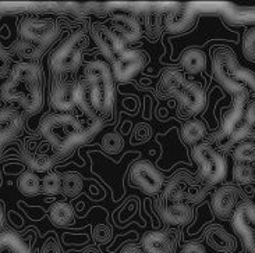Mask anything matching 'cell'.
Returning a JSON list of instances; mask_svg holds the SVG:
<instances>
[{"label":"cell","instance_id":"33","mask_svg":"<svg viewBox=\"0 0 255 253\" xmlns=\"http://www.w3.org/2000/svg\"><path fill=\"white\" fill-rule=\"evenodd\" d=\"M233 177L236 182L242 185H249L255 181V169L253 165L236 163L233 167Z\"/></svg>","mask_w":255,"mask_h":253},{"label":"cell","instance_id":"7","mask_svg":"<svg viewBox=\"0 0 255 253\" xmlns=\"http://www.w3.org/2000/svg\"><path fill=\"white\" fill-rule=\"evenodd\" d=\"M60 36V27L53 20L28 17L18 24V39L46 50Z\"/></svg>","mask_w":255,"mask_h":253},{"label":"cell","instance_id":"4","mask_svg":"<svg viewBox=\"0 0 255 253\" xmlns=\"http://www.w3.org/2000/svg\"><path fill=\"white\" fill-rule=\"evenodd\" d=\"M159 92L172 96L187 114H198L207 106V96L198 84L191 83L176 69L166 70L159 81Z\"/></svg>","mask_w":255,"mask_h":253},{"label":"cell","instance_id":"5","mask_svg":"<svg viewBox=\"0 0 255 253\" xmlns=\"http://www.w3.org/2000/svg\"><path fill=\"white\" fill-rule=\"evenodd\" d=\"M209 189L211 185L201 177L195 178L187 171H179L166 184L160 199L169 203H200L205 199Z\"/></svg>","mask_w":255,"mask_h":253},{"label":"cell","instance_id":"50","mask_svg":"<svg viewBox=\"0 0 255 253\" xmlns=\"http://www.w3.org/2000/svg\"><path fill=\"white\" fill-rule=\"evenodd\" d=\"M254 195H255V193H254Z\"/></svg>","mask_w":255,"mask_h":253},{"label":"cell","instance_id":"11","mask_svg":"<svg viewBox=\"0 0 255 253\" xmlns=\"http://www.w3.org/2000/svg\"><path fill=\"white\" fill-rule=\"evenodd\" d=\"M232 226L244 248L255 253V205L249 200L242 202L232 216Z\"/></svg>","mask_w":255,"mask_h":253},{"label":"cell","instance_id":"43","mask_svg":"<svg viewBox=\"0 0 255 253\" xmlns=\"http://www.w3.org/2000/svg\"><path fill=\"white\" fill-rule=\"evenodd\" d=\"M42 253H60V247L53 238H49L43 247H42Z\"/></svg>","mask_w":255,"mask_h":253},{"label":"cell","instance_id":"18","mask_svg":"<svg viewBox=\"0 0 255 253\" xmlns=\"http://www.w3.org/2000/svg\"><path fill=\"white\" fill-rule=\"evenodd\" d=\"M156 213L167 226H186L193 220V209L186 203H169L162 199L156 202Z\"/></svg>","mask_w":255,"mask_h":253},{"label":"cell","instance_id":"25","mask_svg":"<svg viewBox=\"0 0 255 253\" xmlns=\"http://www.w3.org/2000/svg\"><path fill=\"white\" fill-rule=\"evenodd\" d=\"M180 63L188 74H200L207 66V56L200 49H188L181 55Z\"/></svg>","mask_w":255,"mask_h":253},{"label":"cell","instance_id":"30","mask_svg":"<svg viewBox=\"0 0 255 253\" xmlns=\"http://www.w3.org/2000/svg\"><path fill=\"white\" fill-rule=\"evenodd\" d=\"M226 20L236 24H247V22H255V7L244 6H232L228 7L225 11Z\"/></svg>","mask_w":255,"mask_h":253},{"label":"cell","instance_id":"42","mask_svg":"<svg viewBox=\"0 0 255 253\" xmlns=\"http://www.w3.org/2000/svg\"><path fill=\"white\" fill-rule=\"evenodd\" d=\"M244 121L249 124L250 127L255 131V102H251L250 104H247Z\"/></svg>","mask_w":255,"mask_h":253},{"label":"cell","instance_id":"21","mask_svg":"<svg viewBox=\"0 0 255 253\" xmlns=\"http://www.w3.org/2000/svg\"><path fill=\"white\" fill-rule=\"evenodd\" d=\"M111 29L126 45L134 43L142 36V27L139 21L127 14L113 15L111 20Z\"/></svg>","mask_w":255,"mask_h":253},{"label":"cell","instance_id":"9","mask_svg":"<svg viewBox=\"0 0 255 253\" xmlns=\"http://www.w3.org/2000/svg\"><path fill=\"white\" fill-rule=\"evenodd\" d=\"M240 64L236 59L235 53L226 48H219L215 50L212 57V71L216 81L221 84L222 88L226 89L233 96L246 90L244 85L235 78V74Z\"/></svg>","mask_w":255,"mask_h":253},{"label":"cell","instance_id":"39","mask_svg":"<svg viewBox=\"0 0 255 253\" xmlns=\"http://www.w3.org/2000/svg\"><path fill=\"white\" fill-rule=\"evenodd\" d=\"M145 27H146V31H148L152 36H155V35H153L155 28L159 29V28L162 27V15L159 13H156V11L149 13V15L145 18Z\"/></svg>","mask_w":255,"mask_h":253},{"label":"cell","instance_id":"13","mask_svg":"<svg viewBox=\"0 0 255 253\" xmlns=\"http://www.w3.org/2000/svg\"><path fill=\"white\" fill-rule=\"evenodd\" d=\"M242 189L237 185L228 184L219 186L212 195L211 206L215 216L222 220H228L233 216L236 209L242 203Z\"/></svg>","mask_w":255,"mask_h":253},{"label":"cell","instance_id":"24","mask_svg":"<svg viewBox=\"0 0 255 253\" xmlns=\"http://www.w3.org/2000/svg\"><path fill=\"white\" fill-rule=\"evenodd\" d=\"M49 220L56 227H69L74 223L76 213L67 202H56L49 209Z\"/></svg>","mask_w":255,"mask_h":253},{"label":"cell","instance_id":"26","mask_svg":"<svg viewBox=\"0 0 255 253\" xmlns=\"http://www.w3.org/2000/svg\"><path fill=\"white\" fill-rule=\"evenodd\" d=\"M181 135L186 144L197 146L207 135V125L201 120H190L183 125Z\"/></svg>","mask_w":255,"mask_h":253},{"label":"cell","instance_id":"22","mask_svg":"<svg viewBox=\"0 0 255 253\" xmlns=\"http://www.w3.org/2000/svg\"><path fill=\"white\" fill-rule=\"evenodd\" d=\"M21 156L22 160L25 162V165L31 169V171H38V172H43L48 171L53 163H55L56 158L49 155L46 152L41 149V146L35 142H27L21 149Z\"/></svg>","mask_w":255,"mask_h":253},{"label":"cell","instance_id":"49","mask_svg":"<svg viewBox=\"0 0 255 253\" xmlns=\"http://www.w3.org/2000/svg\"><path fill=\"white\" fill-rule=\"evenodd\" d=\"M254 169H255V167H254Z\"/></svg>","mask_w":255,"mask_h":253},{"label":"cell","instance_id":"27","mask_svg":"<svg viewBox=\"0 0 255 253\" xmlns=\"http://www.w3.org/2000/svg\"><path fill=\"white\" fill-rule=\"evenodd\" d=\"M18 191L25 196H35L42 191V181L34 171H24L17 181Z\"/></svg>","mask_w":255,"mask_h":253},{"label":"cell","instance_id":"19","mask_svg":"<svg viewBox=\"0 0 255 253\" xmlns=\"http://www.w3.org/2000/svg\"><path fill=\"white\" fill-rule=\"evenodd\" d=\"M197 22V11L191 7H176L165 15L163 27L170 34H183L190 31Z\"/></svg>","mask_w":255,"mask_h":253},{"label":"cell","instance_id":"31","mask_svg":"<svg viewBox=\"0 0 255 253\" xmlns=\"http://www.w3.org/2000/svg\"><path fill=\"white\" fill-rule=\"evenodd\" d=\"M11 50H13L14 53L18 56L20 59H22L24 62L31 63H35V60H38V59L45 53V50L36 48V46L31 45V43L21 41V39H17V41H15Z\"/></svg>","mask_w":255,"mask_h":253},{"label":"cell","instance_id":"32","mask_svg":"<svg viewBox=\"0 0 255 253\" xmlns=\"http://www.w3.org/2000/svg\"><path fill=\"white\" fill-rule=\"evenodd\" d=\"M233 158L237 163H255V141L250 138L237 145L233 151Z\"/></svg>","mask_w":255,"mask_h":253},{"label":"cell","instance_id":"36","mask_svg":"<svg viewBox=\"0 0 255 253\" xmlns=\"http://www.w3.org/2000/svg\"><path fill=\"white\" fill-rule=\"evenodd\" d=\"M243 55L250 62H255V27L250 28L243 38Z\"/></svg>","mask_w":255,"mask_h":253},{"label":"cell","instance_id":"2","mask_svg":"<svg viewBox=\"0 0 255 253\" xmlns=\"http://www.w3.org/2000/svg\"><path fill=\"white\" fill-rule=\"evenodd\" d=\"M0 96L6 102H14L28 114H35L43 104V81L39 64L20 62L14 64L0 89Z\"/></svg>","mask_w":255,"mask_h":253},{"label":"cell","instance_id":"35","mask_svg":"<svg viewBox=\"0 0 255 253\" xmlns=\"http://www.w3.org/2000/svg\"><path fill=\"white\" fill-rule=\"evenodd\" d=\"M123 146H125V141L118 132H109L102 138V149L106 153H111V155L119 153V152H122Z\"/></svg>","mask_w":255,"mask_h":253},{"label":"cell","instance_id":"40","mask_svg":"<svg viewBox=\"0 0 255 253\" xmlns=\"http://www.w3.org/2000/svg\"><path fill=\"white\" fill-rule=\"evenodd\" d=\"M94 240H97L98 242H108L112 238V230L111 227L106 224H99L94 228Z\"/></svg>","mask_w":255,"mask_h":253},{"label":"cell","instance_id":"47","mask_svg":"<svg viewBox=\"0 0 255 253\" xmlns=\"http://www.w3.org/2000/svg\"><path fill=\"white\" fill-rule=\"evenodd\" d=\"M240 253H244V252H240Z\"/></svg>","mask_w":255,"mask_h":253},{"label":"cell","instance_id":"16","mask_svg":"<svg viewBox=\"0 0 255 253\" xmlns=\"http://www.w3.org/2000/svg\"><path fill=\"white\" fill-rule=\"evenodd\" d=\"M144 66V55L138 50L127 49L126 53L112 64V74L119 83H128L142 71Z\"/></svg>","mask_w":255,"mask_h":253},{"label":"cell","instance_id":"45","mask_svg":"<svg viewBox=\"0 0 255 253\" xmlns=\"http://www.w3.org/2000/svg\"><path fill=\"white\" fill-rule=\"evenodd\" d=\"M3 220H4V216H3V210H1V206H0V228L3 227Z\"/></svg>","mask_w":255,"mask_h":253},{"label":"cell","instance_id":"29","mask_svg":"<svg viewBox=\"0 0 255 253\" xmlns=\"http://www.w3.org/2000/svg\"><path fill=\"white\" fill-rule=\"evenodd\" d=\"M7 249L10 253H31L27 242L21 238L20 235L11 231L0 234V251Z\"/></svg>","mask_w":255,"mask_h":253},{"label":"cell","instance_id":"41","mask_svg":"<svg viewBox=\"0 0 255 253\" xmlns=\"http://www.w3.org/2000/svg\"><path fill=\"white\" fill-rule=\"evenodd\" d=\"M180 253H207V252H205V248H204L202 244L193 241V242H187L186 245L181 248Z\"/></svg>","mask_w":255,"mask_h":253},{"label":"cell","instance_id":"6","mask_svg":"<svg viewBox=\"0 0 255 253\" xmlns=\"http://www.w3.org/2000/svg\"><path fill=\"white\" fill-rule=\"evenodd\" d=\"M88 45L87 35L83 31H76L66 41L60 43L50 56V69L57 76L74 73L83 63L84 49Z\"/></svg>","mask_w":255,"mask_h":253},{"label":"cell","instance_id":"28","mask_svg":"<svg viewBox=\"0 0 255 253\" xmlns=\"http://www.w3.org/2000/svg\"><path fill=\"white\" fill-rule=\"evenodd\" d=\"M84 189L83 177L76 171H69L62 175V193L69 198H76Z\"/></svg>","mask_w":255,"mask_h":253},{"label":"cell","instance_id":"34","mask_svg":"<svg viewBox=\"0 0 255 253\" xmlns=\"http://www.w3.org/2000/svg\"><path fill=\"white\" fill-rule=\"evenodd\" d=\"M42 191L48 195H59L62 192V175L59 172H48L42 179Z\"/></svg>","mask_w":255,"mask_h":253},{"label":"cell","instance_id":"17","mask_svg":"<svg viewBox=\"0 0 255 253\" xmlns=\"http://www.w3.org/2000/svg\"><path fill=\"white\" fill-rule=\"evenodd\" d=\"M24 130V118L20 111L4 107L0 109V156L8 145L20 137Z\"/></svg>","mask_w":255,"mask_h":253},{"label":"cell","instance_id":"10","mask_svg":"<svg viewBox=\"0 0 255 253\" xmlns=\"http://www.w3.org/2000/svg\"><path fill=\"white\" fill-rule=\"evenodd\" d=\"M130 181L132 186L146 195H156L165 185L163 175L148 160H138L132 165L130 170Z\"/></svg>","mask_w":255,"mask_h":253},{"label":"cell","instance_id":"12","mask_svg":"<svg viewBox=\"0 0 255 253\" xmlns=\"http://www.w3.org/2000/svg\"><path fill=\"white\" fill-rule=\"evenodd\" d=\"M247 100H249L247 89L243 90L242 93L235 96V100H233L232 107L223 114L221 131L218 134H215L214 142L218 146H221L244 123V116H246V109H247Z\"/></svg>","mask_w":255,"mask_h":253},{"label":"cell","instance_id":"20","mask_svg":"<svg viewBox=\"0 0 255 253\" xmlns=\"http://www.w3.org/2000/svg\"><path fill=\"white\" fill-rule=\"evenodd\" d=\"M141 248L145 253H176L177 241L167 231H148L141 240Z\"/></svg>","mask_w":255,"mask_h":253},{"label":"cell","instance_id":"46","mask_svg":"<svg viewBox=\"0 0 255 253\" xmlns=\"http://www.w3.org/2000/svg\"><path fill=\"white\" fill-rule=\"evenodd\" d=\"M251 139H253V141H255V131L253 132V135H251Z\"/></svg>","mask_w":255,"mask_h":253},{"label":"cell","instance_id":"15","mask_svg":"<svg viewBox=\"0 0 255 253\" xmlns=\"http://www.w3.org/2000/svg\"><path fill=\"white\" fill-rule=\"evenodd\" d=\"M80 81H59L52 88L50 103L59 113H67L78 106L80 102Z\"/></svg>","mask_w":255,"mask_h":253},{"label":"cell","instance_id":"44","mask_svg":"<svg viewBox=\"0 0 255 253\" xmlns=\"http://www.w3.org/2000/svg\"><path fill=\"white\" fill-rule=\"evenodd\" d=\"M120 253H145V252L142 251V248L138 247V245H135V244H127V245H125V247L122 248Z\"/></svg>","mask_w":255,"mask_h":253},{"label":"cell","instance_id":"38","mask_svg":"<svg viewBox=\"0 0 255 253\" xmlns=\"http://www.w3.org/2000/svg\"><path fill=\"white\" fill-rule=\"evenodd\" d=\"M235 78L239 83L242 84V85L243 84L247 85V86H250V88L255 92V74L251 70L244 69V67L240 66V67L237 69V71H236Z\"/></svg>","mask_w":255,"mask_h":253},{"label":"cell","instance_id":"14","mask_svg":"<svg viewBox=\"0 0 255 253\" xmlns=\"http://www.w3.org/2000/svg\"><path fill=\"white\" fill-rule=\"evenodd\" d=\"M91 35L98 45V48L101 49L102 55L111 64L116 62L128 49L125 42L122 41L111 28L101 25V24H95L91 27Z\"/></svg>","mask_w":255,"mask_h":253},{"label":"cell","instance_id":"3","mask_svg":"<svg viewBox=\"0 0 255 253\" xmlns=\"http://www.w3.org/2000/svg\"><path fill=\"white\" fill-rule=\"evenodd\" d=\"M84 84L99 120L111 114L115 102V84L111 67L105 62H90L84 69Z\"/></svg>","mask_w":255,"mask_h":253},{"label":"cell","instance_id":"8","mask_svg":"<svg viewBox=\"0 0 255 253\" xmlns=\"http://www.w3.org/2000/svg\"><path fill=\"white\" fill-rule=\"evenodd\" d=\"M193 158L200 167V177L207 184L212 186L225 179L228 172L226 160L211 145H197L193 151Z\"/></svg>","mask_w":255,"mask_h":253},{"label":"cell","instance_id":"48","mask_svg":"<svg viewBox=\"0 0 255 253\" xmlns=\"http://www.w3.org/2000/svg\"><path fill=\"white\" fill-rule=\"evenodd\" d=\"M0 181H1V179H0Z\"/></svg>","mask_w":255,"mask_h":253},{"label":"cell","instance_id":"1","mask_svg":"<svg viewBox=\"0 0 255 253\" xmlns=\"http://www.w3.org/2000/svg\"><path fill=\"white\" fill-rule=\"evenodd\" d=\"M101 128V121H94L90 127H84L77 117L67 113L48 114L39 124L42 138L53 149L55 158H64L78 146L90 142Z\"/></svg>","mask_w":255,"mask_h":253},{"label":"cell","instance_id":"23","mask_svg":"<svg viewBox=\"0 0 255 253\" xmlns=\"http://www.w3.org/2000/svg\"><path fill=\"white\" fill-rule=\"evenodd\" d=\"M205 241L214 251L221 253H230L235 251V238L225 231L221 226H209L205 230Z\"/></svg>","mask_w":255,"mask_h":253},{"label":"cell","instance_id":"37","mask_svg":"<svg viewBox=\"0 0 255 253\" xmlns=\"http://www.w3.org/2000/svg\"><path fill=\"white\" fill-rule=\"evenodd\" d=\"M13 59L11 55L7 52L6 49L1 46L0 43V80H4L10 76L11 70H13Z\"/></svg>","mask_w":255,"mask_h":253}]
</instances>
